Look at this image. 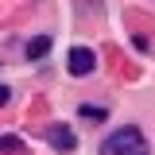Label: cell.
Returning <instances> with one entry per match:
<instances>
[{"label": "cell", "instance_id": "obj_4", "mask_svg": "<svg viewBox=\"0 0 155 155\" xmlns=\"http://www.w3.org/2000/svg\"><path fill=\"white\" fill-rule=\"evenodd\" d=\"M47 51H51V35H35L31 43H27V58H31V62H39Z\"/></svg>", "mask_w": 155, "mask_h": 155}, {"label": "cell", "instance_id": "obj_5", "mask_svg": "<svg viewBox=\"0 0 155 155\" xmlns=\"http://www.w3.org/2000/svg\"><path fill=\"white\" fill-rule=\"evenodd\" d=\"M19 147H23L19 136H0V151H19Z\"/></svg>", "mask_w": 155, "mask_h": 155}, {"label": "cell", "instance_id": "obj_2", "mask_svg": "<svg viewBox=\"0 0 155 155\" xmlns=\"http://www.w3.org/2000/svg\"><path fill=\"white\" fill-rule=\"evenodd\" d=\"M47 140H51V147L62 151V155L78 147V136L70 132V124H51V128H47Z\"/></svg>", "mask_w": 155, "mask_h": 155}, {"label": "cell", "instance_id": "obj_3", "mask_svg": "<svg viewBox=\"0 0 155 155\" xmlns=\"http://www.w3.org/2000/svg\"><path fill=\"white\" fill-rule=\"evenodd\" d=\"M93 66H97V54L89 51V47H74V51H70V74L74 78L93 74Z\"/></svg>", "mask_w": 155, "mask_h": 155}, {"label": "cell", "instance_id": "obj_1", "mask_svg": "<svg viewBox=\"0 0 155 155\" xmlns=\"http://www.w3.org/2000/svg\"><path fill=\"white\" fill-rule=\"evenodd\" d=\"M147 151V136L132 128V124H124V128H116L105 143H101V155H143Z\"/></svg>", "mask_w": 155, "mask_h": 155}, {"label": "cell", "instance_id": "obj_6", "mask_svg": "<svg viewBox=\"0 0 155 155\" xmlns=\"http://www.w3.org/2000/svg\"><path fill=\"white\" fill-rule=\"evenodd\" d=\"M78 113H81V116H89V120H105V116H109L105 109H93V105H81Z\"/></svg>", "mask_w": 155, "mask_h": 155}, {"label": "cell", "instance_id": "obj_7", "mask_svg": "<svg viewBox=\"0 0 155 155\" xmlns=\"http://www.w3.org/2000/svg\"><path fill=\"white\" fill-rule=\"evenodd\" d=\"M8 101H12V89H8V85H0V109H4Z\"/></svg>", "mask_w": 155, "mask_h": 155}]
</instances>
